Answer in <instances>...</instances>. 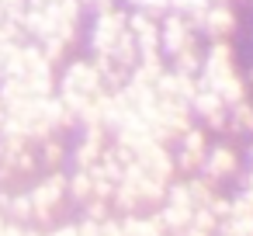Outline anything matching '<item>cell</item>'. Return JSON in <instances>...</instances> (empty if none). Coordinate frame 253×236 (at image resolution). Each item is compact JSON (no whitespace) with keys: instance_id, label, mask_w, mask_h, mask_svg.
Wrapping results in <instances>:
<instances>
[{"instance_id":"obj_18","label":"cell","mask_w":253,"mask_h":236,"mask_svg":"<svg viewBox=\"0 0 253 236\" xmlns=\"http://www.w3.org/2000/svg\"><path fill=\"white\" fill-rule=\"evenodd\" d=\"M246 184H250V188H253V170H250V181H246Z\"/></svg>"},{"instance_id":"obj_19","label":"cell","mask_w":253,"mask_h":236,"mask_svg":"<svg viewBox=\"0 0 253 236\" xmlns=\"http://www.w3.org/2000/svg\"><path fill=\"white\" fill-rule=\"evenodd\" d=\"M211 4H222V0H211Z\"/></svg>"},{"instance_id":"obj_6","label":"cell","mask_w":253,"mask_h":236,"mask_svg":"<svg viewBox=\"0 0 253 236\" xmlns=\"http://www.w3.org/2000/svg\"><path fill=\"white\" fill-rule=\"evenodd\" d=\"M132 35H135V46H139L142 56L160 52V28L149 21V14H135L132 18Z\"/></svg>"},{"instance_id":"obj_8","label":"cell","mask_w":253,"mask_h":236,"mask_svg":"<svg viewBox=\"0 0 253 236\" xmlns=\"http://www.w3.org/2000/svg\"><path fill=\"white\" fill-rule=\"evenodd\" d=\"M201 63H205V56L198 52V46H191V49H184V52L173 56V70L184 73V77H198L201 73Z\"/></svg>"},{"instance_id":"obj_7","label":"cell","mask_w":253,"mask_h":236,"mask_svg":"<svg viewBox=\"0 0 253 236\" xmlns=\"http://www.w3.org/2000/svg\"><path fill=\"white\" fill-rule=\"evenodd\" d=\"M211 91H215V94L225 101V108H232V104H239V101L246 97V80H243V77L232 70V73H225V77H222V80H218Z\"/></svg>"},{"instance_id":"obj_20","label":"cell","mask_w":253,"mask_h":236,"mask_svg":"<svg viewBox=\"0 0 253 236\" xmlns=\"http://www.w3.org/2000/svg\"><path fill=\"white\" fill-rule=\"evenodd\" d=\"M250 160H253V149H250Z\"/></svg>"},{"instance_id":"obj_10","label":"cell","mask_w":253,"mask_h":236,"mask_svg":"<svg viewBox=\"0 0 253 236\" xmlns=\"http://www.w3.org/2000/svg\"><path fill=\"white\" fill-rule=\"evenodd\" d=\"M187 194H191L194 208L211 205V201H215V181H211V177H194V181L187 184Z\"/></svg>"},{"instance_id":"obj_1","label":"cell","mask_w":253,"mask_h":236,"mask_svg":"<svg viewBox=\"0 0 253 236\" xmlns=\"http://www.w3.org/2000/svg\"><path fill=\"white\" fill-rule=\"evenodd\" d=\"M191 46H198L194 42V25L187 18H180V14H170L163 21V28H160V49L170 52V56H177V52H184Z\"/></svg>"},{"instance_id":"obj_9","label":"cell","mask_w":253,"mask_h":236,"mask_svg":"<svg viewBox=\"0 0 253 236\" xmlns=\"http://www.w3.org/2000/svg\"><path fill=\"white\" fill-rule=\"evenodd\" d=\"M229 129L232 132H253V104L246 97L229 108Z\"/></svg>"},{"instance_id":"obj_3","label":"cell","mask_w":253,"mask_h":236,"mask_svg":"<svg viewBox=\"0 0 253 236\" xmlns=\"http://www.w3.org/2000/svg\"><path fill=\"white\" fill-rule=\"evenodd\" d=\"M198 28H201L211 42H215V39H225V35L236 32V14H232V7H225V4H211Z\"/></svg>"},{"instance_id":"obj_12","label":"cell","mask_w":253,"mask_h":236,"mask_svg":"<svg viewBox=\"0 0 253 236\" xmlns=\"http://www.w3.org/2000/svg\"><path fill=\"white\" fill-rule=\"evenodd\" d=\"M191 226H198V229H205V233H215V229H218V219H215V212H211L208 205H201V208H194Z\"/></svg>"},{"instance_id":"obj_4","label":"cell","mask_w":253,"mask_h":236,"mask_svg":"<svg viewBox=\"0 0 253 236\" xmlns=\"http://www.w3.org/2000/svg\"><path fill=\"white\" fill-rule=\"evenodd\" d=\"M205 129H187L184 132V146H180V153H177V167L180 170H198L201 163H205Z\"/></svg>"},{"instance_id":"obj_15","label":"cell","mask_w":253,"mask_h":236,"mask_svg":"<svg viewBox=\"0 0 253 236\" xmlns=\"http://www.w3.org/2000/svg\"><path fill=\"white\" fill-rule=\"evenodd\" d=\"M208 208L215 212V219H218V222H225V219L232 215V201H222V198H215V201H211Z\"/></svg>"},{"instance_id":"obj_13","label":"cell","mask_w":253,"mask_h":236,"mask_svg":"<svg viewBox=\"0 0 253 236\" xmlns=\"http://www.w3.org/2000/svg\"><path fill=\"white\" fill-rule=\"evenodd\" d=\"M167 198H170V205H177V208H194V201H191V194H187V184H173V188L167 191Z\"/></svg>"},{"instance_id":"obj_11","label":"cell","mask_w":253,"mask_h":236,"mask_svg":"<svg viewBox=\"0 0 253 236\" xmlns=\"http://www.w3.org/2000/svg\"><path fill=\"white\" fill-rule=\"evenodd\" d=\"M191 215H194V208H177V205H167V208L160 212V222H163L167 229L184 233V229L191 226Z\"/></svg>"},{"instance_id":"obj_17","label":"cell","mask_w":253,"mask_h":236,"mask_svg":"<svg viewBox=\"0 0 253 236\" xmlns=\"http://www.w3.org/2000/svg\"><path fill=\"white\" fill-rule=\"evenodd\" d=\"M218 236H232V233H229V229H222V226H218Z\"/></svg>"},{"instance_id":"obj_5","label":"cell","mask_w":253,"mask_h":236,"mask_svg":"<svg viewBox=\"0 0 253 236\" xmlns=\"http://www.w3.org/2000/svg\"><path fill=\"white\" fill-rule=\"evenodd\" d=\"M201 170H205V177H211V181L232 177V174H236V153H232L229 146H215V149L205 156Z\"/></svg>"},{"instance_id":"obj_14","label":"cell","mask_w":253,"mask_h":236,"mask_svg":"<svg viewBox=\"0 0 253 236\" xmlns=\"http://www.w3.org/2000/svg\"><path fill=\"white\" fill-rule=\"evenodd\" d=\"M135 7H142L146 14H160V11H167L170 7V0H132Z\"/></svg>"},{"instance_id":"obj_16","label":"cell","mask_w":253,"mask_h":236,"mask_svg":"<svg viewBox=\"0 0 253 236\" xmlns=\"http://www.w3.org/2000/svg\"><path fill=\"white\" fill-rule=\"evenodd\" d=\"M180 236H215V233H205V229H198V226H187Z\"/></svg>"},{"instance_id":"obj_2","label":"cell","mask_w":253,"mask_h":236,"mask_svg":"<svg viewBox=\"0 0 253 236\" xmlns=\"http://www.w3.org/2000/svg\"><path fill=\"white\" fill-rule=\"evenodd\" d=\"M191 111H194L208 129H225V122H229V118H225L229 108H225V101H222L211 87H198V91H194V97H191Z\"/></svg>"}]
</instances>
